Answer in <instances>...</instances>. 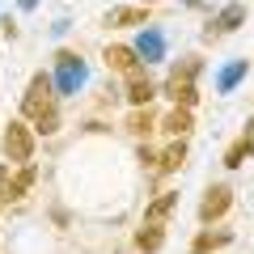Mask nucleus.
I'll return each instance as SVG.
<instances>
[{"mask_svg":"<svg viewBox=\"0 0 254 254\" xmlns=\"http://www.w3.org/2000/svg\"><path fill=\"white\" fill-rule=\"evenodd\" d=\"M190 127H195V119H190V110H182V106H174L170 115L161 119V131H165V136H174V140H182Z\"/></svg>","mask_w":254,"mask_h":254,"instance_id":"14","label":"nucleus"},{"mask_svg":"<svg viewBox=\"0 0 254 254\" xmlns=\"http://www.w3.org/2000/svg\"><path fill=\"white\" fill-rule=\"evenodd\" d=\"M242 21H246V4H225V9H220V17L212 21V26H208V38L233 34V30L242 26Z\"/></svg>","mask_w":254,"mask_h":254,"instance_id":"8","label":"nucleus"},{"mask_svg":"<svg viewBox=\"0 0 254 254\" xmlns=\"http://www.w3.org/2000/svg\"><path fill=\"white\" fill-rule=\"evenodd\" d=\"M165 98H170L174 106L190 110L195 102H199V89H195V81H165Z\"/></svg>","mask_w":254,"mask_h":254,"instance_id":"12","label":"nucleus"},{"mask_svg":"<svg viewBox=\"0 0 254 254\" xmlns=\"http://www.w3.org/2000/svg\"><path fill=\"white\" fill-rule=\"evenodd\" d=\"M182 161H187V140H174V144L165 148L161 157H157V174H174V170H182Z\"/></svg>","mask_w":254,"mask_h":254,"instance_id":"15","label":"nucleus"},{"mask_svg":"<svg viewBox=\"0 0 254 254\" xmlns=\"http://www.w3.org/2000/svg\"><path fill=\"white\" fill-rule=\"evenodd\" d=\"M140 161H144V170H153V174H157V153H153L148 144H140Z\"/></svg>","mask_w":254,"mask_h":254,"instance_id":"21","label":"nucleus"},{"mask_svg":"<svg viewBox=\"0 0 254 254\" xmlns=\"http://www.w3.org/2000/svg\"><path fill=\"white\" fill-rule=\"evenodd\" d=\"M246 72H250V68H246V60H233L225 72H220V81H216V85H220V93H233V89H237V81H242Z\"/></svg>","mask_w":254,"mask_h":254,"instance_id":"18","label":"nucleus"},{"mask_svg":"<svg viewBox=\"0 0 254 254\" xmlns=\"http://www.w3.org/2000/svg\"><path fill=\"white\" fill-rule=\"evenodd\" d=\"M55 64H60V72L51 76L55 93H76V89L85 85V64H81V55H72V51H60V55H55Z\"/></svg>","mask_w":254,"mask_h":254,"instance_id":"3","label":"nucleus"},{"mask_svg":"<svg viewBox=\"0 0 254 254\" xmlns=\"http://www.w3.org/2000/svg\"><path fill=\"white\" fill-rule=\"evenodd\" d=\"M131 51H136V55H140L144 64H157V60L165 55V38L157 34V30H144V34H140V43L131 47Z\"/></svg>","mask_w":254,"mask_h":254,"instance_id":"13","label":"nucleus"},{"mask_svg":"<svg viewBox=\"0 0 254 254\" xmlns=\"http://www.w3.org/2000/svg\"><path fill=\"white\" fill-rule=\"evenodd\" d=\"M246 157H254V136H242V140H237V144L225 153V165H233V170H237V165H246Z\"/></svg>","mask_w":254,"mask_h":254,"instance_id":"19","label":"nucleus"},{"mask_svg":"<svg viewBox=\"0 0 254 254\" xmlns=\"http://www.w3.org/2000/svg\"><path fill=\"white\" fill-rule=\"evenodd\" d=\"M187 4H199V0H187Z\"/></svg>","mask_w":254,"mask_h":254,"instance_id":"25","label":"nucleus"},{"mask_svg":"<svg viewBox=\"0 0 254 254\" xmlns=\"http://www.w3.org/2000/svg\"><path fill=\"white\" fill-rule=\"evenodd\" d=\"M127 131H136V136H148V131H157V115L148 106H136L131 115H127Z\"/></svg>","mask_w":254,"mask_h":254,"instance_id":"17","label":"nucleus"},{"mask_svg":"<svg viewBox=\"0 0 254 254\" xmlns=\"http://www.w3.org/2000/svg\"><path fill=\"white\" fill-rule=\"evenodd\" d=\"M34 178H38V170L34 165H21L17 174H9V170H0V203H9V199H21L30 187H34Z\"/></svg>","mask_w":254,"mask_h":254,"instance_id":"4","label":"nucleus"},{"mask_svg":"<svg viewBox=\"0 0 254 254\" xmlns=\"http://www.w3.org/2000/svg\"><path fill=\"white\" fill-rule=\"evenodd\" d=\"M229 203H233V190H229V187H208V195H203V203H199V220H203V225L220 220L229 212Z\"/></svg>","mask_w":254,"mask_h":254,"instance_id":"5","label":"nucleus"},{"mask_svg":"<svg viewBox=\"0 0 254 254\" xmlns=\"http://www.w3.org/2000/svg\"><path fill=\"white\" fill-rule=\"evenodd\" d=\"M17 4H21V9H34V4H38V0H17Z\"/></svg>","mask_w":254,"mask_h":254,"instance_id":"22","label":"nucleus"},{"mask_svg":"<svg viewBox=\"0 0 254 254\" xmlns=\"http://www.w3.org/2000/svg\"><path fill=\"white\" fill-rule=\"evenodd\" d=\"M102 60H106L110 72H123V76L140 68V55L131 51V47H106V51H102Z\"/></svg>","mask_w":254,"mask_h":254,"instance_id":"7","label":"nucleus"},{"mask_svg":"<svg viewBox=\"0 0 254 254\" xmlns=\"http://www.w3.org/2000/svg\"><path fill=\"white\" fill-rule=\"evenodd\" d=\"M246 127H250V136H254V119H250V123H246Z\"/></svg>","mask_w":254,"mask_h":254,"instance_id":"23","label":"nucleus"},{"mask_svg":"<svg viewBox=\"0 0 254 254\" xmlns=\"http://www.w3.org/2000/svg\"><path fill=\"white\" fill-rule=\"evenodd\" d=\"M106 26H115V30H123V26H148V9H144V4H123V9H110Z\"/></svg>","mask_w":254,"mask_h":254,"instance_id":"9","label":"nucleus"},{"mask_svg":"<svg viewBox=\"0 0 254 254\" xmlns=\"http://www.w3.org/2000/svg\"><path fill=\"white\" fill-rule=\"evenodd\" d=\"M21 115L34 123L38 136H55V131H60V93H55V85H51L47 72L30 76L26 98H21Z\"/></svg>","mask_w":254,"mask_h":254,"instance_id":"1","label":"nucleus"},{"mask_svg":"<svg viewBox=\"0 0 254 254\" xmlns=\"http://www.w3.org/2000/svg\"><path fill=\"white\" fill-rule=\"evenodd\" d=\"M140 4H157V0H140Z\"/></svg>","mask_w":254,"mask_h":254,"instance_id":"24","label":"nucleus"},{"mask_svg":"<svg viewBox=\"0 0 254 254\" xmlns=\"http://www.w3.org/2000/svg\"><path fill=\"white\" fill-rule=\"evenodd\" d=\"M165 246V225H144L136 233V250H144V254H157Z\"/></svg>","mask_w":254,"mask_h":254,"instance_id":"16","label":"nucleus"},{"mask_svg":"<svg viewBox=\"0 0 254 254\" xmlns=\"http://www.w3.org/2000/svg\"><path fill=\"white\" fill-rule=\"evenodd\" d=\"M174 208H178V195H174V190H161V195L144 208V225H165V216H170Z\"/></svg>","mask_w":254,"mask_h":254,"instance_id":"11","label":"nucleus"},{"mask_svg":"<svg viewBox=\"0 0 254 254\" xmlns=\"http://www.w3.org/2000/svg\"><path fill=\"white\" fill-rule=\"evenodd\" d=\"M153 98H157V85L148 81L140 68H136V72H127V102H131V106H148Z\"/></svg>","mask_w":254,"mask_h":254,"instance_id":"6","label":"nucleus"},{"mask_svg":"<svg viewBox=\"0 0 254 254\" xmlns=\"http://www.w3.org/2000/svg\"><path fill=\"white\" fill-rule=\"evenodd\" d=\"M199 68H203V64L195 60V55H187V60H182L178 68L170 72V81H195V76H199Z\"/></svg>","mask_w":254,"mask_h":254,"instance_id":"20","label":"nucleus"},{"mask_svg":"<svg viewBox=\"0 0 254 254\" xmlns=\"http://www.w3.org/2000/svg\"><path fill=\"white\" fill-rule=\"evenodd\" d=\"M233 242V233L229 229H203L195 242H190V254H212V250H225V246Z\"/></svg>","mask_w":254,"mask_h":254,"instance_id":"10","label":"nucleus"},{"mask_svg":"<svg viewBox=\"0 0 254 254\" xmlns=\"http://www.w3.org/2000/svg\"><path fill=\"white\" fill-rule=\"evenodd\" d=\"M0 148H4V157H9L13 165H30V157H34V131H30L26 123H17V119H13V123L4 127Z\"/></svg>","mask_w":254,"mask_h":254,"instance_id":"2","label":"nucleus"}]
</instances>
